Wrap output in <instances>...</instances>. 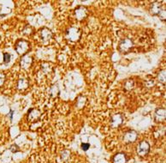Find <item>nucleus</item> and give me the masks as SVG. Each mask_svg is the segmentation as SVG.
<instances>
[{
	"label": "nucleus",
	"mask_w": 166,
	"mask_h": 163,
	"mask_svg": "<svg viewBox=\"0 0 166 163\" xmlns=\"http://www.w3.org/2000/svg\"><path fill=\"white\" fill-rule=\"evenodd\" d=\"M130 47H131V41L129 40H123V43L120 46V48H121V51H127L128 50L130 49Z\"/></svg>",
	"instance_id": "nucleus-5"
},
{
	"label": "nucleus",
	"mask_w": 166,
	"mask_h": 163,
	"mask_svg": "<svg viewBox=\"0 0 166 163\" xmlns=\"http://www.w3.org/2000/svg\"><path fill=\"white\" fill-rule=\"evenodd\" d=\"M137 137V134L135 132V131H129L128 132L126 135H125V140L128 142V143H131V142H134Z\"/></svg>",
	"instance_id": "nucleus-4"
},
{
	"label": "nucleus",
	"mask_w": 166,
	"mask_h": 163,
	"mask_svg": "<svg viewBox=\"0 0 166 163\" xmlns=\"http://www.w3.org/2000/svg\"><path fill=\"white\" fill-rule=\"evenodd\" d=\"M28 88V82L26 80H20L19 82V88L21 89H25Z\"/></svg>",
	"instance_id": "nucleus-8"
},
{
	"label": "nucleus",
	"mask_w": 166,
	"mask_h": 163,
	"mask_svg": "<svg viewBox=\"0 0 166 163\" xmlns=\"http://www.w3.org/2000/svg\"><path fill=\"white\" fill-rule=\"evenodd\" d=\"M158 78H159L160 82H165V71H162V72L160 73Z\"/></svg>",
	"instance_id": "nucleus-10"
},
{
	"label": "nucleus",
	"mask_w": 166,
	"mask_h": 163,
	"mask_svg": "<svg viewBox=\"0 0 166 163\" xmlns=\"http://www.w3.org/2000/svg\"><path fill=\"white\" fill-rule=\"evenodd\" d=\"M28 49V43L25 40H20L16 45V51L19 54H24Z\"/></svg>",
	"instance_id": "nucleus-1"
},
{
	"label": "nucleus",
	"mask_w": 166,
	"mask_h": 163,
	"mask_svg": "<svg viewBox=\"0 0 166 163\" xmlns=\"http://www.w3.org/2000/svg\"><path fill=\"white\" fill-rule=\"evenodd\" d=\"M161 7L162 5H160V3H154L152 5V9L151 11L153 14H159L162 11H161Z\"/></svg>",
	"instance_id": "nucleus-7"
},
{
	"label": "nucleus",
	"mask_w": 166,
	"mask_h": 163,
	"mask_svg": "<svg viewBox=\"0 0 166 163\" xmlns=\"http://www.w3.org/2000/svg\"><path fill=\"white\" fill-rule=\"evenodd\" d=\"M12 114H13V111L11 110V111H10V119H12Z\"/></svg>",
	"instance_id": "nucleus-13"
},
{
	"label": "nucleus",
	"mask_w": 166,
	"mask_h": 163,
	"mask_svg": "<svg viewBox=\"0 0 166 163\" xmlns=\"http://www.w3.org/2000/svg\"><path fill=\"white\" fill-rule=\"evenodd\" d=\"M89 147H90V145H89V143H82L81 144V148L83 149V150H87L88 148H89Z\"/></svg>",
	"instance_id": "nucleus-11"
},
{
	"label": "nucleus",
	"mask_w": 166,
	"mask_h": 163,
	"mask_svg": "<svg viewBox=\"0 0 166 163\" xmlns=\"http://www.w3.org/2000/svg\"><path fill=\"white\" fill-rule=\"evenodd\" d=\"M156 119L157 121H163L165 119V109H158L156 112Z\"/></svg>",
	"instance_id": "nucleus-3"
},
{
	"label": "nucleus",
	"mask_w": 166,
	"mask_h": 163,
	"mask_svg": "<svg viewBox=\"0 0 166 163\" xmlns=\"http://www.w3.org/2000/svg\"><path fill=\"white\" fill-rule=\"evenodd\" d=\"M114 163H126V157L123 154H117L114 157Z\"/></svg>",
	"instance_id": "nucleus-6"
},
{
	"label": "nucleus",
	"mask_w": 166,
	"mask_h": 163,
	"mask_svg": "<svg viewBox=\"0 0 166 163\" xmlns=\"http://www.w3.org/2000/svg\"><path fill=\"white\" fill-rule=\"evenodd\" d=\"M5 82V75L3 73H0V86H1Z\"/></svg>",
	"instance_id": "nucleus-12"
},
{
	"label": "nucleus",
	"mask_w": 166,
	"mask_h": 163,
	"mask_svg": "<svg viewBox=\"0 0 166 163\" xmlns=\"http://www.w3.org/2000/svg\"><path fill=\"white\" fill-rule=\"evenodd\" d=\"M149 148H150V146H149V144H148L146 142H141V143L139 144L137 152H138V154H139L140 156H144V155H146V154L148 153Z\"/></svg>",
	"instance_id": "nucleus-2"
},
{
	"label": "nucleus",
	"mask_w": 166,
	"mask_h": 163,
	"mask_svg": "<svg viewBox=\"0 0 166 163\" xmlns=\"http://www.w3.org/2000/svg\"><path fill=\"white\" fill-rule=\"evenodd\" d=\"M4 60H5V63H9L10 60V55L9 53H5L4 54Z\"/></svg>",
	"instance_id": "nucleus-9"
}]
</instances>
